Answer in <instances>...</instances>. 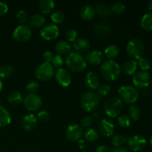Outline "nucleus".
Listing matches in <instances>:
<instances>
[{"label": "nucleus", "instance_id": "obj_34", "mask_svg": "<svg viewBox=\"0 0 152 152\" xmlns=\"http://www.w3.org/2000/svg\"><path fill=\"white\" fill-rule=\"evenodd\" d=\"M129 117L133 120H138L141 117V111L137 105H131L129 109Z\"/></svg>", "mask_w": 152, "mask_h": 152}, {"label": "nucleus", "instance_id": "obj_51", "mask_svg": "<svg viewBox=\"0 0 152 152\" xmlns=\"http://www.w3.org/2000/svg\"><path fill=\"white\" fill-rule=\"evenodd\" d=\"M2 88H3L2 80H1V79H0V92L1 91V90H2Z\"/></svg>", "mask_w": 152, "mask_h": 152}, {"label": "nucleus", "instance_id": "obj_1", "mask_svg": "<svg viewBox=\"0 0 152 152\" xmlns=\"http://www.w3.org/2000/svg\"><path fill=\"white\" fill-rule=\"evenodd\" d=\"M101 75L108 81L117 80L121 74L120 65L114 59H106L100 66Z\"/></svg>", "mask_w": 152, "mask_h": 152}, {"label": "nucleus", "instance_id": "obj_11", "mask_svg": "<svg viewBox=\"0 0 152 152\" xmlns=\"http://www.w3.org/2000/svg\"><path fill=\"white\" fill-rule=\"evenodd\" d=\"M133 84L139 88H145L150 85L151 77L149 73L145 71H140L134 75L132 78Z\"/></svg>", "mask_w": 152, "mask_h": 152}, {"label": "nucleus", "instance_id": "obj_42", "mask_svg": "<svg viewBox=\"0 0 152 152\" xmlns=\"http://www.w3.org/2000/svg\"><path fill=\"white\" fill-rule=\"evenodd\" d=\"M78 37V32L75 29H69L65 33V38L68 42H74Z\"/></svg>", "mask_w": 152, "mask_h": 152}, {"label": "nucleus", "instance_id": "obj_24", "mask_svg": "<svg viewBox=\"0 0 152 152\" xmlns=\"http://www.w3.org/2000/svg\"><path fill=\"white\" fill-rule=\"evenodd\" d=\"M11 123V116L6 108L0 105V128H4Z\"/></svg>", "mask_w": 152, "mask_h": 152}, {"label": "nucleus", "instance_id": "obj_2", "mask_svg": "<svg viewBox=\"0 0 152 152\" xmlns=\"http://www.w3.org/2000/svg\"><path fill=\"white\" fill-rule=\"evenodd\" d=\"M65 64L70 71L77 73L83 71L87 66V62L85 58L77 52H72L67 56Z\"/></svg>", "mask_w": 152, "mask_h": 152}, {"label": "nucleus", "instance_id": "obj_20", "mask_svg": "<svg viewBox=\"0 0 152 152\" xmlns=\"http://www.w3.org/2000/svg\"><path fill=\"white\" fill-rule=\"evenodd\" d=\"M55 49L59 53L63 55H69L72 53V46L68 41L61 40L55 45Z\"/></svg>", "mask_w": 152, "mask_h": 152}, {"label": "nucleus", "instance_id": "obj_18", "mask_svg": "<svg viewBox=\"0 0 152 152\" xmlns=\"http://www.w3.org/2000/svg\"><path fill=\"white\" fill-rule=\"evenodd\" d=\"M22 129L26 132H31L37 125V118L34 114H26L21 121Z\"/></svg>", "mask_w": 152, "mask_h": 152}, {"label": "nucleus", "instance_id": "obj_35", "mask_svg": "<svg viewBox=\"0 0 152 152\" xmlns=\"http://www.w3.org/2000/svg\"><path fill=\"white\" fill-rule=\"evenodd\" d=\"M50 19L53 23L56 24H61L65 21V15L62 11L56 10V11L53 12L50 15Z\"/></svg>", "mask_w": 152, "mask_h": 152}, {"label": "nucleus", "instance_id": "obj_27", "mask_svg": "<svg viewBox=\"0 0 152 152\" xmlns=\"http://www.w3.org/2000/svg\"><path fill=\"white\" fill-rule=\"evenodd\" d=\"M140 25L145 31H152V12H148L142 16Z\"/></svg>", "mask_w": 152, "mask_h": 152}, {"label": "nucleus", "instance_id": "obj_23", "mask_svg": "<svg viewBox=\"0 0 152 152\" xmlns=\"http://www.w3.org/2000/svg\"><path fill=\"white\" fill-rule=\"evenodd\" d=\"M45 17L41 13H35L29 19V24L31 27L39 28L45 24Z\"/></svg>", "mask_w": 152, "mask_h": 152}, {"label": "nucleus", "instance_id": "obj_15", "mask_svg": "<svg viewBox=\"0 0 152 152\" xmlns=\"http://www.w3.org/2000/svg\"><path fill=\"white\" fill-rule=\"evenodd\" d=\"M99 130L101 134L105 137H111L114 134L115 126L114 123L108 119H102L99 126Z\"/></svg>", "mask_w": 152, "mask_h": 152}, {"label": "nucleus", "instance_id": "obj_10", "mask_svg": "<svg viewBox=\"0 0 152 152\" xmlns=\"http://www.w3.org/2000/svg\"><path fill=\"white\" fill-rule=\"evenodd\" d=\"M40 36L44 39L50 41L53 40L58 37L59 34V27L55 24H48L45 25L41 30H40Z\"/></svg>", "mask_w": 152, "mask_h": 152}, {"label": "nucleus", "instance_id": "obj_36", "mask_svg": "<svg viewBox=\"0 0 152 152\" xmlns=\"http://www.w3.org/2000/svg\"><path fill=\"white\" fill-rule=\"evenodd\" d=\"M94 31L100 36H105L108 35L110 33V28L106 25L104 24H97L94 25Z\"/></svg>", "mask_w": 152, "mask_h": 152}, {"label": "nucleus", "instance_id": "obj_14", "mask_svg": "<svg viewBox=\"0 0 152 152\" xmlns=\"http://www.w3.org/2000/svg\"><path fill=\"white\" fill-rule=\"evenodd\" d=\"M83 134V129L80 125L72 124L68 126L65 130V136L70 141H77L81 138Z\"/></svg>", "mask_w": 152, "mask_h": 152}, {"label": "nucleus", "instance_id": "obj_16", "mask_svg": "<svg viewBox=\"0 0 152 152\" xmlns=\"http://www.w3.org/2000/svg\"><path fill=\"white\" fill-rule=\"evenodd\" d=\"M100 83V79L99 75L94 71H89L86 74L85 78V84L86 87L90 90L97 89Z\"/></svg>", "mask_w": 152, "mask_h": 152}, {"label": "nucleus", "instance_id": "obj_28", "mask_svg": "<svg viewBox=\"0 0 152 152\" xmlns=\"http://www.w3.org/2000/svg\"><path fill=\"white\" fill-rule=\"evenodd\" d=\"M119 53H120V48L116 45H110L105 49L104 51L105 56L108 59H113L116 58L118 56Z\"/></svg>", "mask_w": 152, "mask_h": 152}, {"label": "nucleus", "instance_id": "obj_39", "mask_svg": "<svg viewBox=\"0 0 152 152\" xmlns=\"http://www.w3.org/2000/svg\"><path fill=\"white\" fill-rule=\"evenodd\" d=\"M117 123L121 127L127 128L131 125V118L127 114H121L117 118Z\"/></svg>", "mask_w": 152, "mask_h": 152}, {"label": "nucleus", "instance_id": "obj_6", "mask_svg": "<svg viewBox=\"0 0 152 152\" xmlns=\"http://www.w3.org/2000/svg\"><path fill=\"white\" fill-rule=\"evenodd\" d=\"M128 55L134 59H138L142 57L145 51V45L139 39H133L129 42L126 46Z\"/></svg>", "mask_w": 152, "mask_h": 152}, {"label": "nucleus", "instance_id": "obj_46", "mask_svg": "<svg viewBox=\"0 0 152 152\" xmlns=\"http://www.w3.org/2000/svg\"><path fill=\"white\" fill-rule=\"evenodd\" d=\"M53 54L51 51H50V50H46V51H45L42 55V59L44 60V62L50 63L52 59H53Z\"/></svg>", "mask_w": 152, "mask_h": 152}, {"label": "nucleus", "instance_id": "obj_21", "mask_svg": "<svg viewBox=\"0 0 152 152\" xmlns=\"http://www.w3.org/2000/svg\"><path fill=\"white\" fill-rule=\"evenodd\" d=\"M137 69V62H136L134 59H130L124 62L121 71H123V74L126 75L130 76L134 74Z\"/></svg>", "mask_w": 152, "mask_h": 152}, {"label": "nucleus", "instance_id": "obj_47", "mask_svg": "<svg viewBox=\"0 0 152 152\" xmlns=\"http://www.w3.org/2000/svg\"><path fill=\"white\" fill-rule=\"evenodd\" d=\"M8 11V6L6 3L0 1V16H4Z\"/></svg>", "mask_w": 152, "mask_h": 152}, {"label": "nucleus", "instance_id": "obj_25", "mask_svg": "<svg viewBox=\"0 0 152 152\" xmlns=\"http://www.w3.org/2000/svg\"><path fill=\"white\" fill-rule=\"evenodd\" d=\"M55 2L53 0H41L39 2V8L42 13H50L54 8Z\"/></svg>", "mask_w": 152, "mask_h": 152}, {"label": "nucleus", "instance_id": "obj_40", "mask_svg": "<svg viewBox=\"0 0 152 152\" xmlns=\"http://www.w3.org/2000/svg\"><path fill=\"white\" fill-rule=\"evenodd\" d=\"M63 63H64L63 57L59 54L53 55V59H52L51 62H50V64H51L52 66H53V68H58V69L62 68V66L63 65Z\"/></svg>", "mask_w": 152, "mask_h": 152}, {"label": "nucleus", "instance_id": "obj_30", "mask_svg": "<svg viewBox=\"0 0 152 152\" xmlns=\"http://www.w3.org/2000/svg\"><path fill=\"white\" fill-rule=\"evenodd\" d=\"M94 7L95 12L100 16H107L111 13V10L108 8V6L105 4H102V3H97V4H95Z\"/></svg>", "mask_w": 152, "mask_h": 152}, {"label": "nucleus", "instance_id": "obj_32", "mask_svg": "<svg viewBox=\"0 0 152 152\" xmlns=\"http://www.w3.org/2000/svg\"><path fill=\"white\" fill-rule=\"evenodd\" d=\"M85 137L88 142H96L99 139V132L95 129H88L85 132Z\"/></svg>", "mask_w": 152, "mask_h": 152}, {"label": "nucleus", "instance_id": "obj_4", "mask_svg": "<svg viewBox=\"0 0 152 152\" xmlns=\"http://www.w3.org/2000/svg\"><path fill=\"white\" fill-rule=\"evenodd\" d=\"M119 98L126 104H133L139 98V91L132 86H123L118 90Z\"/></svg>", "mask_w": 152, "mask_h": 152}, {"label": "nucleus", "instance_id": "obj_43", "mask_svg": "<svg viewBox=\"0 0 152 152\" xmlns=\"http://www.w3.org/2000/svg\"><path fill=\"white\" fill-rule=\"evenodd\" d=\"M39 88V83H38L37 81H33L29 82V83L27 84L26 86V90L28 91L31 92V93H34L35 91H37V90Z\"/></svg>", "mask_w": 152, "mask_h": 152}, {"label": "nucleus", "instance_id": "obj_5", "mask_svg": "<svg viewBox=\"0 0 152 152\" xmlns=\"http://www.w3.org/2000/svg\"><path fill=\"white\" fill-rule=\"evenodd\" d=\"M123 109V102L117 96H111L107 99L104 105V111L109 117L115 118L119 116Z\"/></svg>", "mask_w": 152, "mask_h": 152}, {"label": "nucleus", "instance_id": "obj_41", "mask_svg": "<svg viewBox=\"0 0 152 152\" xmlns=\"http://www.w3.org/2000/svg\"><path fill=\"white\" fill-rule=\"evenodd\" d=\"M111 10L116 14H120L126 10V5L122 2H115L111 6Z\"/></svg>", "mask_w": 152, "mask_h": 152}, {"label": "nucleus", "instance_id": "obj_22", "mask_svg": "<svg viewBox=\"0 0 152 152\" xmlns=\"http://www.w3.org/2000/svg\"><path fill=\"white\" fill-rule=\"evenodd\" d=\"M95 14H96V12H95L94 7L90 4H86L83 6L80 12V15L82 19L87 21L93 19Z\"/></svg>", "mask_w": 152, "mask_h": 152}, {"label": "nucleus", "instance_id": "obj_8", "mask_svg": "<svg viewBox=\"0 0 152 152\" xmlns=\"http://www.w3.org/2000/svg\"><path fill=\"white\" fill-rule=\"evenodd\" d=\"M54 74V68L48 62H43L37 67L35 70V77L41 81L49 80Z\"/></svg>", "mask_w": 152, "mask_h": 152}, {"label": "nucleus", "instance_id": "obj_17", "mask_svg": "<svg viewBox=\"0 0 152 152\" xmlns=\"http://www.w3.org/2000/svg\"><path fill=\"white\" fill-rule=\"evenodd\" d=\"M86 62L92 65H98L103 61V53L98 50H93L86 53L85 56Z\"/></svg>", "mask_w": 152, "mask_h": 152}, {"label": "nucleus", "instance_id": "obj_7", "mask_svg": "<svg viewBox=\"0 0 152 152\" xmlns=\"http://www.w3.org/2000/svg\"><path fill=\"white\" fill-rule=\"evenodd\" d=\"M23 104L28 111L34 112L39 111L42 108V99L37 94L30 93L25 95L23 99Z\"/></svg>", "mask_w": 152, "mask_h": 152}, {"label": "nucleus", "instance_id": "obj_44", "mask_svg": "<svg viewBox=\"0 0 152 152\" xmlns=\"http://www.w3.org/2000/svg\"><path fill=\"white\" fill-rule=\"evenodd\" d=\"M49 118H50V114H49V113L47 111H45V110L40 111L38 113V114H37V119H38L39 121L43 122V123L47 122L48 120H49Z\"/></svg>", "mask_w": 152, "mask_h": 152}, {"label": "nucleus", "instance_id": "obj_29", "mask_svg": "<svg viewBox=\"0 0 152 152\" xmlns=\"http://www.w3.org/2000/svg\"><path fill=\"white\" fill-rule=\"evenodd\" d=\"M13 67L9 64H5L0 66V79H7L13 73Z\"/></svg>", "mask_w": 152, "mask_h": 152}, {"label": "nucleus", "instance_id": "obj_38", "mask_svg": "<svg viewBox=\"0 0 152 152\" xmlns=\"http://www.w3.org/2000/svg\"><path fill=\"white\" fill-rule=\"evenodd\" d=\"M137 65H139V67L140 68L141 71H148V69H150V68H151V63L148 58L142 56V57H140L138 59Z\"/></svg>", "mask_w": 152, "mask_h": 152}, {"label": "nucleus", "instance_id": "obj_49", "mask_svg": "<svg viewBox=\"0 0 152 152\" xmlns=\"http://www.w3.org/2000/svg\"><path fill=\"white\" fill-rule=\"evenodd\" d=\"M111 152H130L126 148H123V147H117V148H114Z\"/></svg>", "mask_w": 152, "mask_h": 152}, {"label": "nucleus", "instance_id": "obj_52", "mask_svg": "<svg viewBox=\"0 0 152 152\" xmlns=\"http://www.w3.org/2000/svg\"><path fill=\"white\" fill-rule=\"evenodd\" d=\"M150 143H151V145H152V135H151V138H150Z\"/></svg>", "mask_w": 152, "mask_h": 152}, {"label": "nucleus", "instance_id": "obj_45", "mask_svg": "<svg viewBox=\"0 0 152 152\" xmlns=\"http://www.w3.org/2000/svg\"><path fill=\"white\" fill-rule=\"evenodd\" d=\"M92 118L89 116H85L80 120V126L83 128H88L91 126Z\"/></svg>", "mask_w": 152, "mask_h": 152}, {"label": "nucleus", "instance_id": "obj_12", "mask_svg": "<svg viewBox=\"0 0 152 152\" xmlns=\"http://www.w3.org/2000/svg\"><path fill=\"white\" fill-rule=\"evenodd\" d=\"M128 146L132 151H142L146 145V140L141 135H134L128 138Z\"/></svg>", "mask_w": 152, "mask_h": 152}, {"label": "nucleus", "instance_id": "obj_53", "mask_svg": "<svg viewBox=\"0 0 152 152\" xmlns=\"http://www.w3.org/2000/svg\"><path fill=\"white\" fill-rule=\"evenodd\" d=\"M81 152H87V151H81Z\"/></svg>", "mask_w": 152, "mask_h": 152}, {"label": "nucleus", "instance_id": "obj_26", "mask_svg": "<svg viewBox=\"0 0 152 152\" xmlns=\"http://www.w3.org/2000/svg\"><path fill=\"white\" fill-rule=\"evenodd\" d=\"M7 100L12 105H18L23 101L22 94L19 91H12L7 95Z\"/></svg>", "mask_w": 152, "mask_h": 152}, {"label": "nucleus", "instance_id": "obj_37", "mask_svg": "<svg viewBox=\"0 0 152 152\" xmlns=\"http://www.w3.org/2000/svg\"><path fill=\"white\" fill-rule=\"evenodd\" d=\"M16 19L21 25H25L29 20V15L25 10H19L16 13Z\"/></svg>", "mask_w": 152, "mask_h": 152}, {"label": "nucleus", "instance_id": "obj_9", "mask_svg": "<svg viewBox=\"0 0 152 152\" xmlns=\"http://www.w3.org/2000/svg\"><path fill=\"white\" fill-rule=\"evenodd\" d=\"M32 30L28 25H19L13 32V37L16 41L25 42L29 40L32 36Z\"/></svg>", "mask_w": 152, "mask_h": 152}, {"label": "nucleus", "instance_id": "obj_3", "mask_svg": "<svg viewBox=\"0 0 152 152\" xmlns=\"http://www.w3.org/2000/svg\"><path fill=\"white\" fill-rule=\"evenodd\" d=\"M100 102V97L94 91H86L81 98V105L85 111L93 112L98 108Z\"/></svg>", "mask_w": 152, "mask_h": 152}, {"label": "nucleus", "instance_id": "obj_33", "mask_svg": "<svg viewBox=\"0 0 152 152\" xmlns=\"http://www.w3.org/2000/svg\"><path fill=\"white\" fill-rule=\"evenodd\" d=\"M97 90V94L99 95V97H105V96H108L111 92V86L106 83H102V84L99 85L98 87Z\"/></svg>", "mask_w": 152, "mask_h": 152}, {"label": "nucleus", "instance_id": "obj_50", "mask_svg": "<svg viewBox=\"0 0 152 152\" xmlns=\"http://www.w3.org/2000/svg\"><path fill=\"white\" fill-rule=\"evenodd\" d=\"M148 8L152 11V0H148Z\"/></svg>", "mask_w": 152, "mask_h": 152}, {"label": "nucleus", "instance_id": "obj_19", "mask_svg": "<svg viewBox=\"0 0 152 152\" xmlns=\"http://www.w3.org/2000/svg\"><path fill=\"white\" fill-rule=\"evenodd\" d=\"M91 47L88 40L86 38H77L73 42V48L77 53H84L88 51Z\"/></svg>", "mask_w": 152, "mask_h": 152}, {"label": "nucleus", "instance_id": "obj_31", "mask_svg": "<svg viewBox=\"0 0 152 152\" xmlns=\"http://www.w3.org/2000/svg\"><path fill=\"white\" fill-rule=\"evenodd\" d=\"M128 137L126 136H123L121 134H116L112 137L111 139V143L116 148L117 147H121L122 145H124L125 143L127 142Z\"/></svg>", "mask_w": 152, "mask_h": 152}, {"label": "nucleus", "instance_id": "obj_13", "mask_svg": "<svg viewBox=\"0 0 152 152\" xmlns=\"http://www.w3.org/2000/svg\"><path fill=\"white\" fill-rule=\"evenodd\" d=\"M55 80L59 86L68 87L71 83V74L66 68H59L55 73Z\"/></svg>", "mask_w": 152, "mask_h": 152}, {"label": "nucleus", "instance_id": "obj_48", "mask_svg": "<svg viewBox=\"0 0 152 152\" xmlns=\"http://www.w3.org/2000/svg\"><path fill=\"white\" fill-rule=\"evenodd\" d=\"M95 152H110V149L107 145H99L96 148V151Z\"/></svg>", "mask_w": 152, "mask_h": 152}]
</instances>
